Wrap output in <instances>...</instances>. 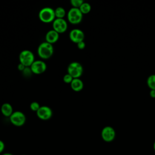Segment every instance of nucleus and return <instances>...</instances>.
<instances>
[{"label":"nucleus","instance_id":"6","mask_svg":"<svg viewBox=\"0 0 155 155\" xmlns=\"http://www.w3.org/2000/svg\"><path fill=\"white\" fill-rule=\"evenodd\" d=\"M10 122L16 127H21L26 121L25 115L20 111H14L9 117Z\"/></svg>","mask_w":155,"mask_h":155},{"label":"nucleus","instance_id":"13","mask_svg":"<svg viewBox=\"0 0 155 155\" xmlns=\"http://www.w3.org/2000/svg\"><path fill=\"white\" fill-rule=\"evenodd\" d=\"M71 89L76 92L81 91L84 88V83L80 78L73 79L70 84Z\"/></svg>","mask_w":155,"mask_h":155},{"label":"nucleus","instance_id":"18","mask_svg":"<svg viewBox=\"0 0 155 155\" xmlns=\"http://www.w3.org/2000/svg\"><path fill=\"white\" fill-rule=\"evenodd\" d=\"M84 1L82 0H71L70 4L73 8H79L81 5L83 4Z\"/></svg>","mask_w":155,"mask_h":155},{"label":"nucleus","instance_id":"8","mask_svg":"<svg viewBox=\"0 0 155 155\" xmlns=\"http://www.w3.org/2000/svg\"><path fill=\"white\" fill-rule=\"evenodd\" d=\"M53 30L58 32L59 34L64 33L68 27V24L67 21L64 19H58L56 18L52 24Z\"/></svg>","mask_w":155,"mask_h":155},{"label":"nucleus","instance_id":"12","mask_svg":"<svg viewBox=\"0 0 155 155\" xmlns=\"http://www.w3.org/2000/svg\"><path fill=\"white\" fill-rule=\"evenodd\" d=\"M59 38V34L54 30H50L45 35V42L53 44L56 42Z\"/></svg>","mask_w":155,"mask_h":155},{"label":"nucleus","instance_id":"20","mask_svg":"<svg viewBox=\"0 0 155 155\" xmlns=\"http://www.w3.org/2000/svg\"><path fill=\"white\" fill-rule=\"evenodd\" d=\"M73 78V77L70 75L69 74L67 73L66 74H65L63 77V81L65 83V84H71V82H72Z\"/></svg>","mask_w":155,"mask_h":155},{"label":"nucleus","instance_id":"16","mask_svg":"<svg viewBox=\"0 0 155 155\" xmlns=\"http://www.w3.org/2000/svg\"><path fill=\"white\" fill-rule=\"evenodd\" d=\"M147 84L150 90H155V74H151L148 77Z\"/></svg>","mask_w":155,"mask_h":155},{"label":"nucleus","instance_id":"23","mask_svg":"<svg viewBox=\"0 0 155 155\" xmlns=\"http://www.w3.org/2000/svg\"><path fill=\"white\" fill-rule=\"evenodd\" d=\"M5 149V144L4 142L1 140H0V154H1Z\"/></svg>","mask_w":155,"mask_h":155},{"label":"nucleus","instance_id":"26","mask_svg":"<svg viewBox=\"0 0 155 155\" xmlns=\"http://www.w3.org/2000/svg\"><path fill=\"white\" fill-rule=\"evenodd\" d=\"M2 155H13V154L12 153H5L2 154Z\"/></svg>","mask_w":155,"mask_h":155},{"label":"nucleus","instance_id":"3","mask_svg":"<svg viewBox=\"0 0 155 155\" xmlns=\"http://www.w3.org/2000/svg\"><path fill=\"white\" fill-rule=\"evenodd\" d=\"M67 19L68 22L73 25L79 24L83 18V14L80 11L79 8L71 7L68 12Z\"/></svg>","mask_w":155,"mask_h":155},{"label":"nucleus","instance_id":"24","mask_svg":"<svg viewBox=\"0 0 155 155\" xmlns=\"http://www.w3.org/2000/svg\"><path fill=\"white\" fill-rule=\"evenodd\" d=\"M25 66L24 65H23L22 64H21V63H19L18 65V69L19 70V71H24V70L25 68Z\"/></svg>","mask_w":155,"mask_h":155},{"label":"nucleus","instance_id":"11","mask_svg":"<svg viewBox=\"0 0 155 155\" xmlns=\"http://www.w3.org/2000/svg\"><path fill=\"white\" fill-rule=\"evenodd\" d=\"M69 38L73 42L78 44L84 41L85 34L82 30L78 28H74L70 31Z\"/></svg>","mask_w":155,"mask_h":155},{"label":"nucleus","instance_id":"9","mask_svg":"<svg viewBox=\"0 0 155 155\" xmlns=\"http://www.w3.org/2000/svg\"><path fill=\"white\" fill-rule=\"evenodd\" d=\"M33 74H41L44 73L47 69V65L42 60H36L30 67Z\"/></svg>","mask_w":155,"mask_h":155},{"label":"nucleus","instance_id":"4","mask_svg":"<svg viewBox=\"0 0 155 155\" xmlns=\"http://www.w3.org/2000/svg\"><path fill=\"white\" fill-rule=\"evenodd\" d=\"M19 63L22 64L26 67H30L35 61L34 54L29 50H22L19 53Z\"/></svg>","mask_w":155,"mask_h":155},{"label":"nucleus","instance_id":"19","mask_svg":"<svg viewBox=\"0 0 155 155\" xmlns=\"http://www.w3.org/2000/svg\"><path fill=\"white\" fill-rule=\"evenodd\" d=\"M40 107H41V106H40L38 102H33L30 105V109L32 111H35V112H37Z\"/></svg>","mask_w":155,"mask_h":155},{"label":"nucleus","instance_id":"5","mask_svg":"<svg viewBox=\"0 0 155 155\" xmlns=\"http://www.w3.org/2000/svg\"><path fill=\"white\" fill-rule=\"evenodd\" d=\"M83 67L78 62H71L67 67V73L71 75L73 79L79 78L83 73Z\"/></svg>","mask_w":155,"mask_h":155},{"label":"nucleus","instance_id":"22","mask_svg":"<svg viewBox=\"0 0 155 155\" xmlns=\"http://www.w3.org/2000/svg\"><path fill=\"white\" fill-rule=\"evenodd\" d=\"M77 47L79 50H83L85 47V42L84 41H81L77 44Z\"/></svg>","mask_w":155,"mask_h":155},{"label":"nucleus","instance_id":"25","mask_svg":"<svg viewBox=\"0 0 155 155\" xmlns=\"http://www.w3.org/2000/svg\"><path fill=\"white\" fill-rule=\"evenodd\" d=\"M150 96L152 98H155V90H150Z\"/></svg>","mask_w":155,"mask_h":155},{"label":"nucleus","instance_id":"1","mask_svg":"<svg viewBox=\"0 0 155 155\" xmlns=\"http://www.w3.org/2000/svg\"><path fill=\"white\" fill-rule=\"evenodd\" d=\"M54 52L53 45L47 42H43L39 44L38 48V54L42 59L50 58Z\"/></svg>","mask_w":155,"mask_h":155},{"label":"nucleus","instance_id":"10","mask_svg":"<svg viewBox=\"0 0 155 155\" xmlns=\"http://www.w3.org/2000/svg\"><path fill=\"white\" fill-rule=\"evenodd\" d=\"M53 114V111L51 108L48 106H41L39 109L36 112V115L41 120H47L50 119Z\"/></svg>","mask_w":155,"mask_h":155},{"label":"nucleus","instance_id":"15","mask_svg":"<svg viewBox=\"0 0 155 155\" xmlns=\"http://www.w3.org/2000/svg\"><path fill=\"white\" fill-rule=\"evenodd\" d=\"M54 14L56 18L64 19V18L66 15V12L63 7H58L54 10Z\"/></svg>","mask_w":155,"mask_h":155},{"label":"nucleus","instance_id":"2","mask_svg":"<svg viewBox=\"0 0 155 155\" xmlns=\"http://www.w3.org/2000/svg\"><path fill=\"white\" fill-rule=\"evenodd\" d=\"M39 19L44 23H50L53 22L56 19L54 10L51 7H44L39 12Z\"/></svg>","mask_w":155,"mask_h":155},{"label":"nucleus","instance_id":"27","mask_svg":"<svg viewBox=\"0 0 155 155\" xmlns=\"http://www.w3.org/2000/svg\"><path fill=\"white\" fill-rule=\"evenodd\" d=\"M153 148H154V151H155V141H154V143H153Z\"/></svg>","mask_w":155,"mask_h":155},{"label":"nucleus","instance_id":"17","mask_svg":"<svg viewBox=\"0 0 155 155\" xmlns=\"http://www.w3.org/2000/svg\"><path fill=\"white\" fill-rule=\"evenodd\" d=\"M91 7L89 3L84 2L83 4L81 5V6L79 7V10L81 12V13L84 14H87L91 11Z\"/></svg>","mask_w":155,"mask_h":155},{"label":"nucleus","instance_id":"14","mask_svg":"<svg viewBox=\"0 0 155 155\" xmlns=\"http://www.w3.org/2000/svg\"><path fill=\"white\" fill-rule=\"evenodd\" d=\"M1 111L4 116L8 117H10V116L14 112L12 105L8 103H4L2 105L1 107Z\"/></svg>","mask_w":155,"mask_h":155},{"label":"nucleus","instance_id":"7","mask_svg":"<svg viewBox=\"0 0 155 155\" xmlns=\"http://www.w3.org/2000/svg\"><path fill=\"white\" fill-rule=\"evenodd\" d=\"M116 137V131L111 126L104 127L101 131V137L106 142H112Z\"/></svg>","mask_w":155,"mask_h":155},{"label":"nucleus","instance_id":"21","mask_svg":"<svg viewBox=\"0 0 155 155\" xmlns=\"http://www.w3.org/2000/svg\"><path fill=\"white\" fill-rule=\"evenodd\" d=\"M23 74L25 76V77H29L31 75V74L33 73L30 67H25V68L24 70V71H22Z\"/></svg>","mask_w":155,"mask_h":155},{"label":"nucleus","instance_id":"28","mask_svg":"<svg viewBox=\"0 0 155 155\" xmlns=\"http://www.w3.org/2000/svg\"><path fill=\"white\" fill-rule=\"evenodd\" d=\"M21 155H26V154H21Z\"/></svg>","mask_w":155,"mask_h":155}]
</instances>
